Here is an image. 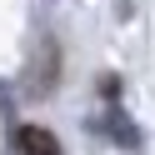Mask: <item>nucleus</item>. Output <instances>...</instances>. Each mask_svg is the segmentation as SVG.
I'll return each mask as SVG.
<instances>
[{
	"instance_id": "nucleus-1",
	"label": "nucleus",
	"mask_w": 155,
	"mask_h": 155,
	"mask_svg": "<svg viewBox=\"0 0 155 155\" xmlns=\"http://www.w3.org/2000/svg\"><path fill=\"white\" fill-rule=\"evenodd\" d=\"M15 145H20V155H60V140L50 130H40V125H20Z\"/></svg>"
}]
</instances>
